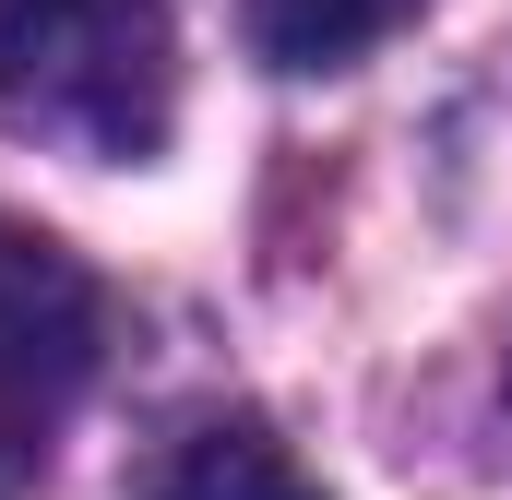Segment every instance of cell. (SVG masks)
Returning <instances> with one entry per match:
<instances>
[{
    "label": "cell",
    "mask_w": 512,
    "mask_h": 500,
    "mask_svg": "<svg viewBox=\"0 0 512 500\" xmlns=\"http://www.w3.org/2000/svg\"><path fill=\"white\" fill-rule=\"evenodd\" d=\"M0 131L143 167L179 131V12L167 0H0Z\"/></svg>",
    "instance_id": "cell-1"
},
{
    "label": "cell",
    "mask_w": 512,
    "mask_h": 500,
    "mask_svg": "<svg viewBox=\"0 0 512 500\" xmlns=\"http://www.w3.org/2000/svg\"><path fill=\"white\" fill-rule=\"evenodd\" d=\"M96 358V274L0 215V405H48Z\"/></svg>",
    "instance_id": "cell-2"
},
{
    "label": "cell",
    "mask_w": 512,
    "mask_h": 500,
    "mask_svg": "<svg viewBox=\"0 0 512 500\" xmlns=\"http://www.w3.org/2000/svg\"><path fill=\"white\" fill-rule=\"evenodd\" d=\"M239 12H251V48L274 72H346V60L382 48L417 0H239Z\"/></svg>",
    "instance_id": "cell-3"
},
{
    "label": "cell",
    "mask_w": 512,
    "mask_h": 500,
    "mask_svg": "<svg viewBox=\"0 0 512 500\" xmlns=\"http://www.w3.org/2000/svg\"><path fill=\"white\" fill-rule=\"evenodd\" d=\"M36 477V429H24V405H0V500H24Z\"/></svg>",
    "instance_id": "cell-4"
},
{
    "label": "cell",
    "mask_w": 512,
    "mask_h": 500,
    "mask_svg": "<svg viewBox=\"0 0 512 500\" xmlns=\"http://www.w3.org/2000/svg\"><path fill=\"white\" fill-rule=\"evenodd\" d=\"M274 500H286V489H274Z\"/></svg>",
    "instance_id": "cell-5"
}]
</instances>
